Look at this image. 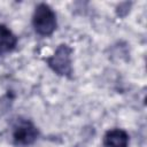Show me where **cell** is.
Here are the masks:
<instances>
[{"mask_svg": "<svg viewBox=\"0 0 147 147\" xmlns=\"http://www.w3.org/2000/svg\"><path fill=\"white\" fill-rule=\"evenodd\" d=\"M39 136L38 129L29 121L20 122L13 131V139L16 145L28 146L33 144Z\"/></svg>", "mask_w": 147, "mask_h": 147, "instance_id": "cell-3", "label": "cell"}, {"mask_svg": "<svg viewBox=\"0 0 147 147\" xmlns=\"http://www.w3.org/2000/svg\"><path fill=\"white\" fill-rule=\"evenodd\" d=\"M102 144L103 147H127L129 134L123 129L108 130L103 136Z\"/></svg>", "mask_w": 147, "mask_h": 147, "instance_id": "cell-4", "label": "cell"}, {"mask_svg": "<svg viewBox=\"0 0 147 147\" xmlns=\"http://www.w3.org/2000/svg\"><path fill=\"white\" fill-rule=\"evenodd\" d=\"M72 49L67 44H61L55 49L54 54L46 59L48 67L59 76H70L72 72L71 67Z\"/></svg>", "mask_w": 147, "mask_h": 147, "instance_id": "cell-2", "label": "cell"}, {"mask_svg": "<svg viewBox=\"0 0 147 147\" xmlns=\"http://www.w3.org/2000/svg\"><path fill=\"white\" fill-rule=\"evenodd\" d=\"M56 14L46 3H39L32 16V25L34 31L42 37L51 36L56 29Z\"/></svg>", "mask_w": 147, "mask_h": 147, "instance_id": "cell-1", "label": "cell"}, {"mask_svg": "<svg viewBox=\"0 0 147 147\" xmlns=\"http://www.w3.org/2000/svg\"><path fill=\"white\" fill-rule=\"evenodd\" d=\"M16 45L17 37L8 26L0 23V55L11 52Z\"/></svg>", "mask_w": 147, "mask_h": 147, "instance_id": "cell-5", "label": "cell"}]
</instances>
